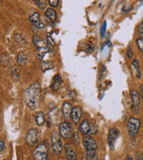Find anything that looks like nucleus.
<instances>
[{
	"instance_id": "1",
	"label": "nucleus",
	"mask_w": 143,
	"mask_h": 160,
	"mask_svg": "<svg viewBox=\"0 0 143 160\" xmlns=\"http://www.w3.org/2000/svg\"><path fill=\"white\" fill-rule=\"evenodd\" d=\"M40 96V86L38 82H35L25 90L24 98L25 102L31 109H35L39 105Z\"/></svg>"
},
{
	"instance_id": "2",
	"label": "nucleus",
	"mask_w": 143,
	"mask_h": 160,
	"mask_svg": "<svg viewBox=\"0 0 143 160\" xmlns=\"http://www.w3.org/2000/svg\"><path fill=\"white\" fill-rule=\"evenodd\" d=\"M83 146L86 149V157L88 160H94L96 158V151H97V142L90 135H85L83 138Z\"/></svg>"
},
{
	"instance_id": "3",
	"label": "nucleus",
	"mask_w": 143,
	"mask_h": 160,
	"mask_svg": "<svg viewBox=\"0 0 143 160\" xmlns=\"http://www.w3.org/2000/svg\"><path fill=\"white\" fill-rule=\"evenodd\" d=\"M140 126V120L138 118L132 117L129 118L128 123H127V131H128V133H129L130 137L132 138V141H134L137 136Z\"/></svg>"
},
{
	"instance_id": "4",
	"label": "nucleus",
	"mask_w": 143,
	"mask_h": 160,
	"mask_svg": "<svg viewBox=\"0 0 143 160\" xmlns=\"http://www.w3.org/2000/svg\"><path fill=\"white\" fill-rule=\"evenodd\" d=\"M32 155L35 160H49L48 158V149L46 144L40 143L36 146L32 151Z\"/></svg>"
},
{
	"instance_id": "5",
	"label": "nucleus",
	"mask_w": 143,
	"mask_h": 160,
	"mask_svg": "<svg viewBox=\"0 0 143 160\" xmlns=\"http://www.w3.org/2000/svg\"><path fill=\"white\" fill-rule=\"evenodd\" d=\"M51 147L54 153L56 154H60L63 150V143L61 141L60 135L57 133V132H53L51 133Z\"/></svg>"
},
{
	"instance_id": "6",
	"label": "nucleus",
	"mask_w": 143,
	"mask_h": 160,
	"mask_svg": "<svg viewBox=\"0 0 143 160\" xmlns=\"http://www.w3.org/2000/svg\"><path fill=\"white\" fill-rule=\"evenodd\" d=\"M131 94V99H132V109L133 112L137 113L140 110V95L139 93V92L135 89H132L130 92Z\"/></svg>"
},
{
	"instance_id": "7",
	"label": "nucleus",
	"mask_w": 143,
	"mask_h": 160,
	"mask_svg": "<svg viewBox=\"0 0 143 160\" xmlns=\"http://www.w3.org/2000/svg\"><path fill=\"white\" fill-rule=\"evenodd\" d=\"M38 136H39L38 130H36L35 128H31V129L29 130V132H27V135H26V142H27L29 146L33 147L37 144V142H38Z\"/></svg>"
},
{
	"instance_id": "8",
	"label": "nucleus",
	"mask_w": 143,
	"mask_h": 160,
	"mask_svg": "<svg viewBox=\"0 0 143 160\" xmlns=\"http://www.w3.org/2000/svg\"><path fill=\"white\" fill-rule=\"evenodd\" d=\"M59 133L64 139H68L72 133V126L67 121L62 122L59 125Z\"/></svg>"
},
{
	"instance_id": "9",
	"label": "nucleus",
	"mask_w": 143,
	"mask_h": 160,
	"mask_svg": "<svg viewBox=\"0 0 143 160\" xmlns=\"http://www.w3.org/2000/svg\"><path fill=\"white\" fill-rule=\"evenodd\" d=\"M119 136V130L116 127L111 128L108 132V136H107V142H108L109 147L111 149H114V144Z\"/></svg>"
},
{
	"instance_id": "10",
	"label": "nucleus",
	"mask_w": 143,
	"mask_h": 160,
	"mask_svg": "<svg viewBox=\"0 0 143 160\" xmlns=\"http://www.w3.org/2000/svg\"><path fill=\"white\" fill-rule=\"evenodd\" d=\"M30 22L32 23L33 26H35L37 29H42L46 27L45 24L41 22L40 12H34L33 13L30 14Z\"/></svg>"
},
{
	"instance_id": "11",
	"label": "nucleus",
	"mask_w": 143,
	"mask_h": 160,
	"mask_svg": "<svg viewBox=\"0 0 143 160\" xmlns=\"http://www.w3.org/2000/svg\"><path fill=\"white\" fill-rule=\"evenodd\" d=\"M82 116V109L80 106H75L73 108L72 113H71V119L74 124H78L80 122Z\"/></svg>"
},
{
	"instance_id": "12",
	"label": "nucleus",
	"mask_w": 143,
	"mask_h": 160,
	"mask_svg": "<svg viewBox=\"0 0 143 160\" xmlns=\"http://www.w3.org/2000/svg\"><path fill=\"white\" fill-rule=\"evenodd\" d=\"M64 151H65V157H66V159L67 160H78L74 149L72 148V146L70 144H66L65 145Z\"/></svg>"
},
{
	"instance_id": "13",
	"label": "nucleus",
	"mask_w": 143,
	"mask_h": 160,
	"mask_svg": "<svg viewBox=\"0 0 143 160\" xmlns=\"http://www.w3.org/2000/svg\"><path fill=\"white\" fill-rule=\"evenodd\" d=\"M73 110V107L72 104L68 102H64L62 106V112H63V117L65 119H68L69 118H71V113Z\"/></svg>"
},
{
	"instance_id": "14",
	"label": "nucleus",
	"mask_w": 143,
	"mask_h": 160,
	"mask_svg": "<svg viewBox=\"0 0 143 160\" xmlns=\"http://www.w3.org/2000/svg\"><path fill=\"white\" fill-rule=\"evenodd\" d=\"M79 130H80L83 134H85V135L91 133V126L90 122L87 119L83 120V121L80 123V126H79Z\"/></svg>"
},
{
	"instance_id": "15",
	"label": "nucleus",
	"mask_w": 143,
	"mask_h": 160,
	"mask_svg": "<svg viewBox=\"0 0 143 160\" xmlns=\"http://www.w3.org/2000/svg\"><path fill=\"white\" fill-rule=\"evenodd\" d=\"M62 82H63V80H62L61 76H60L59 74L55 75V77H54V78H53V79H52V83H51L52 90H54V91H57V90H58V89L60 88L61 85H62Z\"/></svg>"
},
{
	"instance_id": "16",
	"label": "nucleus",
	"mask_w": 143,
	"mask_h": 160,
	"mask_svg": "<svg viewBox=\"0 0 143 160\" xmlns=\"http://www.w3.org/2000/svg\"><path fill=\"white\" fill-rule=\"evenodd\" d=\"M32 39H33V43H34L35 47H37V50H38V49H40V48L47 47V46L46 42L42 39L39 35H33Z\"/></svg>"
},
{
	"instance_id": "17",
	"label": "nucleus",
	"mask_w": 143,
	"mask_h": 160,
	"mask_svg": "<svg viewBox=\"0 0 143 160\" xmlns=\"http://www.w3.org/2000/svg\"><path fill=\"white\" fill-rule=\"evenodd\" d=\"M132 69H133V73L135 75V77L137 78H140V77H141V70H140V62H139V61H138L137 59L132 60Z\"/></svg>"
},
{
	"instance_id": "18",
	"label": "nucleus",
	"mask_w": 143,
	"mask_h": 160,
	"mask_svg": "<svg viewBox=\"0 0 143 160\" xmlns=\"http://www.w3.org/2000/svg\"><path fill=\"white\" fill-rule=\"evenodd\" d=\"M45 15L51 23H54L57 21V12L53 8H47L45 12Z\"/></svg>"
},
{
	"instance_id": "19",
	"label": "nucleus",
	"mask_w": 143,
	"mask_h": 160,
	"mask_svg": "<svg viewBox=\"0 0 143 160\" xmlns=\"http://www.w3.org/2000/svg\"><path fill=\"white\" fill-rule=\"evenodd\" d=\"M35 122H36V124L38 125L39 126H42L44 124H45V115L43 112H41V111H39V112H37L36 114H35Z\"/></svg>"
},
{
	"instance_id": "20",
	"label": "nucleus",
	"mask_w": 143,
	"mask_h": 160,
	"mask_svg": "<svg viewBox=\"0 0 143 160\" xmlns=\"http://www.w3.org/2000/svg\"><path fill=\"white\" fill-rule=\"evenodd\" d=\"M16 61H17L18 65H20V66H24L27 63V55H26L25 52H20L18 53Z\"/></svg>"
},
{
	"instance_id": "21",
	"label": "nucleus",
	"mask_w": 143,
	"mask_h": 160,
	"mask_svg": "<svg viewBox=\"0 0 143 160\" xmlns=\"http://www.w3.org/2000/svg\"><path fill=\"white\" fill-rule=\"evenodd\" d=\"M54 68V64L51 61H43L41 62V69L43 72H45L48 69H51Z\"/></svg>"
},
{
	"instance_id": "22",
	"label": "nucleus",
	"mask_w": 143,
	"mask_h": 160,
	"mask_svg": "<svg viewBox=\"0 0 143 160\" xmlns=\"http://www.w3.org/2000/svg\"><path fill=\"white\" fill-rule=\"evenodd\" d=\"M12 77L14 80H19L20 79V77H21V72H20V69H18L17 67H13L11 69Z\"/></svg>"
},
{
	"instance_id": "23",
	"label": "nucleus",
	"mask_w": 143,
	"mask_h": 160,
	"mask_svg": "<svg viewBox=\"0 0 143 160\" xmlns=\"http://www.w3.org/2000/svg\"><path fill=\"white\" fill-rule=\"evenodd\" d=\"M48 52V47H44V48H40L38 49V53H37V59L39 61H41L43 57L45 56L47 52Z\"/></svg>"
},
{
	"instance_id": "24",
	"label": "nucleus",
	"mask_w": 143,
	"mask_h": 160,
	"mask_svg": "<svg viewBox=\"0 0 143 160\" xmlns=\"http://www.w3.org/2000/svg\"><path fill=\"white\" fill-rule=\"evenodd\" d=\"M136 44H137L138 49L141 52H143V38H139L136 40Z\"/></svg>"
},
{
	"instance_id": "25",
	"label": "nucleus",
	"mask_w": 143,
	"mask_h": 160,
	"mask_svg": "<svg viewBox=\"0 0 143 160\" xmlns=\"http://www.w3.org/2000/svg\"><path fill=\"white\" fill-rule=\"evenodd\" d=\"M2 63L4 66H7L9 64V56L6 53H3L2 55Z\"/></svg>"
},
{
	"instance_id": "26",
	"label": "nucleus",
	"mask_w": 143,
	"mask_h": 160,
	"mask_svg": "<svg viewBox=\"0 0 143 160\" xmlns=\"http://www.w3.org/2000/svg\"><path fill=\"white\" fill-rule=\"evenodd\" d=\"M73 141L76 145L80 144V135H79V133L77 132H74V134H73Z\"/></svg>"
},
{
	"instance_id": "27",
	"label": "nucleus",
	"mask_w": 143,
	"mask_h": 160,
	"mask_svg": "<svg viewBox=\"0 0 143 160\" xmlns=\"http://www.w3.org/2000/svg\"><path fill=\"white\" fill-rule=\"evenodd\" d=\"M106 29H107V22L105 21L102 23V25L100 26V36L104 38L105 36V33H106Z\"/></svg>"
},
{
	"instance_id": "28",
	"label": "nucleus",
	"mask_w": 143,
	"mask_h": 160,
	"mask_svg": "<svg viewBox=\"0 0 143 160\" xmlns=\"http://www.w3.org/2000/svg\"><path fill=\"white\" fill-rule=\"evenodd\" d=\"M35 3L37 4V6H39L40 8L41 9H43V8H45V6H46V1H44V0H36L35 1Z\"/></svg>"
},
{
	"instance_id": "29",
	"label": "nucleus",
	"mask_w": 143,
	"mask_h": 160,
	"mask_svg": "<svg viewBox=\"0 0 143 160\" xmlns=\"http://www.w3.org/2000/svg\"><path fill=\"white\" fill-rule=\"evenodd\" d=\"M48 4L52 7H57L59 5V0H48Z\"/></svg>"
},
{
	"instance_id": "30",
	"label": "nucleus",
	"mask_w": 143,
	"mask_h": 160,
	"mask_svg": "<svg viewBox=\"0 0 143 160\" xmlns=\"http://www.w3.org/2000/svg\"><path fill=\"white\" fill-rule=\"evenodd\" d=\"M127 56H128L129 59H132V56H133V52H132V46H129L128 49H127Z\"/></svg>"
},
{
	"instance_id": "31",
	"label": "nucleus",
	"mask_w": 143,
	"mask_h": 160,
	"mask_svg": "<svg viewBox=\"0 0 143 160\" xmlns=\"http://www.w3.org/2000/svg\"><path fill=\"white\" fill-rule=\"evenodd\" d=\"M138 31H139L140 34H143V21L138 25Z\"/></svg>"
},
{
	"instance_id": "32",
	"label": "nucleus",
	"mask_w": 143,
	"mask_h": 160,
	"mask_svg": "<svg viewBox=\"0 0 143 160\" xmlns=\"http://www.w3.org/2000/svg\"><path fill=\"white\" fill-rule=\"evenodd\" d=\"M5 149V142L3 140H0V152L2 153Z\"/></svg>"
},
{
	"instance_id": "33",
	"label": "nucleus",
	"mask_w": 143,
	"mask_h": 160,
	"mask_svg": "<svg viewBox=\"0 0 143 160\" xmlns=\"http://www.w3.org/2000/svg\"><path fill=\"white\" fill-rule=\"evenodd\" d=\"M132 5H131L130 6H128V5H126V6L123 8V11L124 12H130V10H132Z\"/></svg>"
},
{
	"instance_id": "34",
	"label": "nucleus",
	"mask_w": 143,
	"mask_h": 160,
	"mask_svg": "<svg viewBox=\"0 0 143 160\" xmlns=\"http://www.w3.org/2000/svg\"><path fill=\"white\" fill-rule=\"evenodd\" d=\"M136 160H143V155L142 154H138Z\"/></svg>"
},
{
	"instance_id": "35",
	"label": "nucleus",
	"mask_w": 143,
	"mask_h": 160,
	"mask_svg": "<svg viewBox=\"0 0 143 160\" xmlns=\"http://www.w3.org/2000/svg\"><path fill=\"white\" fill-rule=\"evenodd\" d=\"M127 160H133V158H132V156H128L127 157Z\"/></svg>"
},
{
	"instance_id": "36",
	"label": "nucleus",
	"mask_w": 143,
	"mask_h": 160,
	"mask_svg": "<svg viewBox=\"0 0 143 160\" xmlns=\"http://www.w3.org/2000/svg\"><path fill=\"white\" fill-rule=\"evenodd\" d=\"M140 89H141V93H142L143 95V86H140Z\"/></svg>"
},
{
	"instance_id": "37",
	"label": "nucleus",
	"mask_w": 143,
	"mask_h": 160,
	"mask_svg": "<svg viewBox=\"0 0 143 160\" xmlns=\"http://www.w3.org/2000/svg\"><path fill=\"white\" fill-rule=\"evenodd\" d=\"M94 160H98V159H97V158H95V159H94Z\"/></svg>"
}]
</instances>
